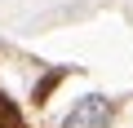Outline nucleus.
<instances>
[{"label": "nucleus", "mask_w": 133, "mask_h": 128, "mask_svg": "<svg viewBox=\"0 0 133 128\" xmlns=\"http://www.w3.org/2000/svg\"><path fill=\"white\" fill-rule=\"evenodd\" d=\"M0 128H22V110L9 93H0Z\"/></svg>", "instance_id": "3"}, {"label": "nucleus", "mask_w": 133, "mask_h": 128, "mask_svg": "<svg viewBox=\"0 0 133 128\" xmlns=\"http://www.w3.org/2000/svg\"><path fill=\"white\" fill-rule=\"evenodd\" d=\"M107 124H111V102L98 97V93L80 97V102L71 106V115L62 119V128H107Z\"/></svg>", "instance_id": "1"}, {"label": "nucleus", "mask_w": 133, "mask_h": 128, "mask_svg": "<svg viewBox=\"0 0 133 128\" xmlns=\"http://www.w3.org/2000/svg\"><path fill=\"white\" fill-rule=\"evenodd\" d=\"M66 75H71V66H49V71L36 80V88H31V102H36V106H44V102H49V93H53V88H58Z\"/></svg>", "instance_id": "2"}]
</instances>
